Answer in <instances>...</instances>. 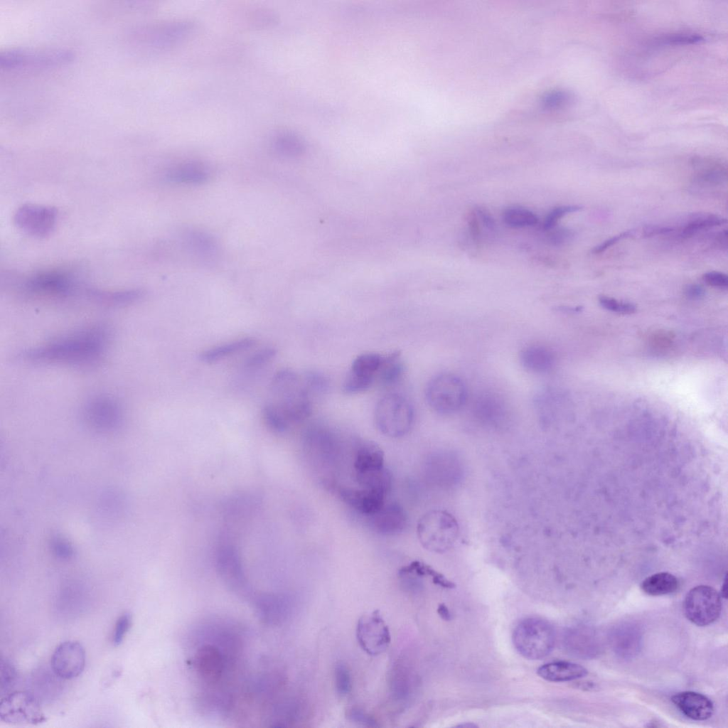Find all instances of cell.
Instances as JSON below:
<instances>
[{
    "label": "cell",
    "instance_id": "cell-19",
    "mask_svg": "<svg viewBox=\"0 0 728 728\" xmlns=\"http://www.w3.org/2000/svg\"><path fill=\"white\" fill-rule=\"evenodd\" d=\"M472 412L478 419L492 422L505 418L509 410L499 396L491 392H483L473 401Z\"/></svg>",
    "mask_w": 728,
    "mask_h": 728
},
{
    "label": "cell",
    "instance_id": "cell-26",
    "mask_svg": "<svg viewBox=\"0 0 728 728\" xmlns=\"http://www.w3.org/2000/svg\"><path fill=\"white\" fill-rule=\"evenodd\" d=\"M678 578L668 572H659L646 577L641 583V589L650 596H662L675 592L679 588Z\"/></svg>",
    "mask_w": 728,
    "mask_h": 728
},
{
    "label": "cell",
    "instance_id": "cell-15",
    "mask_svg": "<svg viewBox=\"0 0 728 728\" xmlns=\"http://www.w3.org/2000/svg\"><path fill=\"white\" fill-rule=\"evenodd\" d=\"M51 669L56 677L70 680L80 675L85 666V651L77 641H67L59 644L54 650Z\"/></svg>",
    "mask_w": 728,
    "mask_h": 728
},
{
    "label": "cell",
    "instance_id": "cell-38",
    "mask_svg": "<svg viewBox=\"0 0 728 728\" xmlns=\"http://www.w3.org/2000/svg\"><path fill=\"white\" fill-rule=\"evenodd\" d=\"M582 209L579 205H562L555 208L545 218L543 228L545 230H550L555 228L558 221L567 214L579 211Z\"/></svg>",
    "mask_w": 728,
    "mask_h": 728
},
{
    "label": "cell",
    "instance_id": "cell-8",
    "mask_svg": "<svg viewBox=\"0 0 728 728\" xmlns=\"http://www.w3.org/2000/svg\"><path fill=\"white\" fill-rule=\"evenodd\" d=\"M683 609L685 616L692 623L698 626H708L720 616L721 596L712 587H695L687 593Z\"/></svg>",
    "mask_w": 728,
    "mask_h": 728
},
{
    "label": "cell",
    "instance_id": "cell-10",
    "mask_svg": "<svg viewBox=\"0 0 728 728\" xmlns=\"http://www.w3.org/2000/svg\"><path fill=\"white\" fill-rule=\"evenodd\" d=\"M356 638L361 648L368 655H378L387 649L391 635L379 610L365 614L358 619Z\"/></svg>",
    "mask_w": 728,
    "mask_h": 728
},
{
    "label": "cell",
    "instance_id": "cell-17",
    "mask_svg": "<svg viewBox=\"0 0 728 728\" xmlns=\"http://www.w3.org/2000/svg\"><path fill=\"white\" fill-rule=\"evenodd\" d=\"M343 501L358 513L370 516L384 505L387 494L365 488H343L339 492Z\"/></svg>",
    "mask_w": 728,
    "mask_h": 728
},
{
    "label": "cell",
    "instance_id": "cell-29",
    "mask_svg": "<svg viewBox=\"0 0 728 728\" xmlns=\"http://www.w3.org/2000/svg\"><path fill=\"white\" fill-rule=\"evenodd\" d=\"M727 223V220L719 215L712 213H704L695 215L687 223L681 230L682 237H690L699 232Z\"/></svg>",
    "mask_w": 728,
    "mask_h": 728
},
{
    "label": "cell",
    "instance_id": "cell-46",
    "mask_svg": "<svg viewBox=\"0 0 728 728\" xmlns=\"http://www.w3.org/2000/svg\"><path fill=\"white\" fill-rule=\"evenodd\" d=\"M632 235H633V231L632 230H628V231H625L623 232H621V233H620V234H619L617 235L613 236V237H610L609 239L606 240L605 241H604L603 242H601L599 245L594 247L592 249V252L593 254H600V253L606 251L608 248L611 247V246H613L616 243H617L621 240L629 237L632 236Z\"/></svg>",
    "mask_w": 728,
    "mask_h": 728
},
{
    "label": "cell",
    "instance_id": "cell-5",
    "mask_svg": "<svg viewBox=\"0 0 728 728\" xmlns=\"http://www.w3.org/2000/svg\"><path fill=\"white\" fill-rule=\"evenodd\" d=\"M429 406L441 414H450L461 410L467 400V389L463 380L451 373L434 377L426 388Z\"/></svg>",
    "mask_w": 728,
    "mask_h": 728
},
{
    "label": "cell",
    "instance_id": "cell-23",
    "mask_svg": "<svg viewBox=\"0 0 728 728\" xmlns=\"http://www.w3.org/2000/svg\"><path fill=\"white\" fill-rule=\"evenodd\" d=\"M520 362L525 369L535 373L548 372L554 365L553 352L543 346L532 345L520 353Z\"/></svg>",
    "mask_w": 728,
    "mask_h": 728
},
{
    "label": "cell",
    "instance_id": "cell-39",
    "mask_svg": "<svg viewBox=\"0 0 728 728\" xmlns=\"http://www.w3.org/2000/svg\"><path fill=\"white\" fill-rule=\"evenodd\" d=\"M599 302L603 308L619 314H630L636 311V306L633 304L619 301L606 296H600Z\"/></svg>",
    "mask_w": 728,
    "mask_h": 728
},
{
    "label": "cell",
    "instance_id": "cell-4",
    "mask_svg": "<svg viewBox=\"0 0 728 728\" xmlns=\"http://www.w3.org/2000/svg\"><path fill=\"white\" fill-rule=\"evenodd\" d=\"M458 532L456 519L444 510H434L426 513L417 525V535L420 544L424 549L437 553L450 549L457 538Z\"/></svg>",
    "mask_w": 728,
    "mask_h": 728
},
{
    "label": "cell",
    "instance_id": "cell-49",
    "mask_svg": "<svg viewBox=\"0 0 728 728\" xmlns=\"http://www.w3.org/2000/svg\"><path fill=\"white\" fill-rule=\"evenodd\" d=\"M673 231V228L659 225H648L643 228L642 235L645 237H650L659 235H665Z\"/></svg>",
    "mask_w": 728,
    "mask_h": 728
},
{
    "label": "cell",
    "instance_id": "cell-13",
    "mask_svg": "<svg viewBox=\"0 0 728 728\" xmlns=\"http://www.w3.org/2000/svg\"><path fill=\"white\" fill-rule=\"evenodd\" d=\"M57 210L50 206L26 204L20 207L14 215L17 227L26 234L45 237L54 230Z\"/></svg>",
    "mask_w": 728,
    "mask_h": 728
},
{
    "label": "cell",
    "instance_id": "cell-16",
    "mask_svg": "<svg viewBox=\"0 0 728 728\" xmlns=\"http://www.w3.org/2000/svg\"><path fill=\"white\" fill-rule=\"evenodd\" d=\"M370 525L375 532L382 535H395L402 532L407 525V515L397 503L385 504L369 516Z\"/></svg>",
    "mask_w": 728,
    "mask_h": 728
},
{
    "label": "cell",
    "instance_id": "cell-11",
    "mask_svg": "<svg viewBox=\"0 0 728 728\" xmlns=\"http://www.w3.org/2000/svg\"><path fill=\"white\" fill-rule=\"evenodd\" d=\"M85 423L99 431L118 427L123 419V410L118 401L108 395H97L88 400L82 407Z\"/></svg>",
    "mask_w": 728,
    "mask_h": 728
},
{
    "label": "cell",
    "instance_id": "cell-1",
    "mask_svg": "<svg viewBox=\"0 0 728 728\" xmlns=\"http://www.w3.org/2000/svg\"><path fill=\"white\" fill-rule=\"evenodd\" d=\"M110 332L95 325L80 329L36 347L20 351L15 359L33 365L90 367L99 363L107 351Z\"/></svg>",
    "mask_w": 728,
    "mask_h": 728
},
{
    "label": "cell",
    "instance_id": "cell-41",
    "mask_svg": "<svg viewBox=\"0 0 728 728\" xmlns=\"http://www.w3.org/2000/svg\"><path fill=\"white\" fill-rule=\"evenodd\" d=\"M703 38L695 33H677L658 40L661 45H685L700 42Z\"/></svg>",
    "mask_w": 728,
    "mask_h": 728
},
{
    "label": "cell",
    "instance_id": "cell-42",
    "mask_svg": "<svg viewBox=\"0 0 728 728\" xmlns=\"http://www.w3.org/2000/svg\"><path fill=\"white\" fill-rule=\"evenodd\" d=\"M131 625L132 616L129 614L125 613L119 617L112 635V643L114 646H117L122 643Z\"/></svg>",
    "mask_w": 728,
    "mask_h": 728
},
{
    "label": "cell",
    "instance_id": "cell-9",
    "mask_svg": "<svg viewBox=\"0 0 728 728\" xmlns=\"http://www.w3.org/2000/svg\"><path fill=\"white\" fill-rule=\"evenodd\" d=\"M73 54L58 49H14L1 55V67L6 69L47 68L69 62Z\"/></svg>",
    "mask_w": 728,
    "mask_h": 728
},
{
    "label": "cell",
    "instance_id": "cell-44",
    "mask_svg": "<svg viewBox=\"0 0 728 728\" xmlns=\"http://www.w3.org/2000/svg\"><path fill=\"white\" fill-rule=\"evenodd\" d=\"M702 280L710 286L726 289L728 287V277L720 272L712 271L702 274Z\"/></svg>",
    "mask_w": 728,
    "mask_h": 728
},
{
    "label": "cell",
    "instance_id": "cell-21",
    "mask_svg": "<svg viewBox=\"0 0 728 728\" xmlns=\"http://www.w3.org/2000/svg\"><path fill=\"white\" fill-rule=\"evenodd\" d=\"M537 675L550 682H566L577 680L587 675L583 666L567 661L551 662L540 666Z\"/></svg>",
    "mask_w": 728,
    "mask_h": 728
},
{
    "label": "cell",
    "instance_id": "cell-22",
    "mask_svg": "<svg viewBox=\"0 0 728 728\" xmlns=\"http://www.w3.org/2000/svg\"><path fill=\"white\" fill-rule=\"evenodd\" d=\"M253 602L262 621L266 623H277L287 613V601L282 596L262 594L255 597Z\"/></svg>",
    "mask_w": 728,
    "mask_h": 728
},
{
    "label": "cell",
    "instance_id": "cell-53",
    "mask_svg": "<svg viewBox=\"0 0 728 728\" xmlns=\"http://www.w3.org/2000/svg\"><path fill=\"white\" fill-rule=\"evenodd\" d=\"M456 727H467V728H473V727H477V726H476V725L475 724H473L472 722H470V723H469V722H466V723H464V724H459V725H457Z\"/></svg>",
    "mask_w": 728,
    "mask_h": 728
},
{
    "label": "cell",
    "instance_id": "cell-20",
    "mask_svg": "<svg viewBox=\"0 0 728 728\" xmlns=\"http://www.w3.org/2000/svg\"><path fill=\"white\" fill-rule=\"evenodd\" d=\"M384 451L371 441H360L356 447L353 461L355 474L384 468Z\"/></svg>",
    "mask_w": 728,
    "mask_h": 728
},
{
    "label": "cell",
    "instance_id": "cell-31",
    "mask_svg": "<svg viewBox=\"0 0 728 728\" xmlns=\"http://www.w3.org/2000/svg\"><path fill=\"white\" fill-rule=\"evenodd\" d=\"M504 223L511 228H525L534 226L538 223L537 215L524 208L511 207L505 209L503 213Z\"/></svg>",
    "mask_w": 728,
    "mask_h": 728
},
{
    "label": "cell",
    "instance_id": "cell-12",
    "mask_svg": "<svg viewBox=\"0 0 728 728\" xmlns=\"http://www.w3.org/2000/svg\"><path fill=\"white\" fill-rule=\"evenodd\" d=\"M215 562L218 572L225 584L239 595L250 597L252 592L235 547L228 542L220 544L217 548Z\"/></svg>",
    "mask_w": 728,
    "mask_h": 728
},
{
    "label": "cell",
    "instance_id": "cell-52",
    "mask_svg": "<svg viewBox=\"0 0 728 728\" xmlns=\"http://www.w3.org/2000/svg\"><path fill=\"white\" fill-rule=\"evenodd\" d=\"M720 596H722L724 599L727 598V575L725 576L724 582H723L722 585L721 595Z\"/></svg>",
    "mask_w": 728,
    "mask_h": 728
},
{
    "label": "cell",
    "instance_id": "cell-3",
    "mask_svg": "<svg viewBox=\"0 0 728 728\" xmlns=\"http://www.w3.org/2000/svg\"><path fill=\"white\" fill-rule=\"evenodd\" d=\"M374 419L376 427L382 434L399 438L407 434L412 427L414 411L406 397L389 393L377 402Z\"/></svg>",
    "mask_w": 728,
    "mask_h": 728
},
{
    "label": "cell",
    "instance_id": "cell-43",
    "mask_svg": "<svg viewBox=\"0 0 728 728\" xmlns=\"http://www.w3.org/2000/svg\"><path fill=\"white\" fill-rule=\"evenodd\" d=\"M346 716L352 722L364 726L370 727L378 726L377 721L372 716L359 708L352 707L349 709L347 711Z\"/></svg>",
    "mask_w": 728,
    "mask_h": 728
},
{
    "label": "cell",
    "instance_id": "cell-35",
    "mask_svg": "<svg viewBox=\"0 0 728 728\" xmlns=\"http://www.w3.org/2000/svg\"><path fill=\"white\" fill-rule=\"evenodd\" d=\"M334 677L337 692L341 696L348 695L352 688L351 676L348 667L343 663L336 664Z\"/></svg>",
    "mask_w": 728,
    "mask_h": 728
},
{
    "label": "cell",
    "instance_id": "cell-47",
    "mask_svg": "<svg viewBox=\"0 0 728 728\" xmlns=\"http://www.w3.org/2000/svg\"><path fill=\"white\" fill-rule=\"evenodd\" d=\"M467 223L471 236L474 242H478L481 235L478 218L474 210L468 213Z\"/></svg>",
    "mask_w": 728,
    "mask_h": 728
},
{
    "label": "cell",
    "instance_id": "cell-25",
    "mask_svg": "<svg viewBox=\"0 0 728 728\" xmlns=\"http://www.w3.org/2000/svg\"><path fill=\"white\" fill-rule=\"evenodd\" d=\"M256 343L252 338H243L221 344L203 351L200 360L205 363H213L232 355L245 350Z\"/></svg>",
    "mask_w": 728,
    "mask_h": 728
},
{
    "label": "cell",
    "instance_id": "cell-50",
    "mask_svg": "<svg viewBox=\"0 0 728 728\" xmlns=\"http://www.w3.org/2000/svg\"><path fill=\"white\" fill-rule=\"evenodd\" d=\"M685 294L690 299H699L705 296V291L701 285L689 284L685 289Z\"/></svg>",
    "mask_w": 728,
    "mask_h": 728
},
{
    "label": "cell",
    "instance_id": "cell-51",
    "mask_svg": "<svg viewBox=\"0 0 728 728\" xmlns=\"http://www.w3.org/2000/svg\"><path fill=\"white\" fill-rule=\"evenodd\" d=\"M437 613L439 616L445 621H450L451 619V613L446 606L444 604H440L438 606Z\"/></svg>",
    "mask_w": 728,
    "mask_h": 728
},
{
    "label": "cell",
    "instance_id": "cell-24",
    "mask_svg": "<svg viewBox=\"0 0 728 728\" xmlns=\"http://www.w3.org/2000/svg\"><path fill=\"white\" fill-rule=\"evenodd\" d=\"M612 644L618 655L623 658H631L638 653L640 648V631L632 625L621 626L614 632Z\"/></svg>",
    "mask_w": 728,
    "mask_h": 728
},
{
    "label": "cell",
    "instance_id": "cell-27",
    "mask_svg": "<svg viewBox=\"0 0 728 728\" xmlns=\"http://www.w3.org/2000/svg\"><path fill=\"white\" fill-rule=\"evenodd\" d=\"M206 168L198 164L188 163L176 166L168 173V180L179 183H203L208 178Z\"/></svg>",
    "mask_w": 728,
    "mask_h": 728
},
{
    "label": "cell",
    "instance_id": "cell-28",
    "mask_svg": "<svg viewBox=\"0 0 728 728\" xmlns=\"http://www.w3.org/2000/svg\"><path fill=\"white\" fill-rule=\"evenodd\" d=\"M403 373L404 365L400 353L392 352L384 355L376 380L382 385H392L400 379Z\"/></svg>",
    "mask_w": 728,
    "mask_h": 728
},
{
    "label": "cell",
    "instance_id": "cell-14",
    "mask_svg": "<svg viewBox=\"0 0 728 728\" xmlns=\"http://www.w3.org/2000/svg\"><path fill=\"white\" fill-rule=\"evenodd\" d=\"M384 355L377 353H365L357 356L352 363L343 384L346 393H358L370 388L377 376Z\"/></svg>",
    "mask_w": 728,
    "mask_h": 728
},
{
    "label": "cell",
    "instance_id": "cell-48",
    "mask_svg": "<svg viewBox=\"0 0 728 728\" xmlns=\"http://www.w3.org/2000/svg\"><path fill=\"white\" fill-rule=\"evenodd\" d=\"M477 217L482 222V224L490 230H495L496 223L491 213L484 208L478 207L474 210Z\"/></svg>",
    "mask_w": 728,
    "mask_h": 728
},
{
    "label": "cell",
    "instance_id": "cell-33",
    "mask_svg": "<svg viewBox=\"0 0 728 728\" xmlns=\"http://www.w3.org/2000/svg\"><path fill=\"white\" fill-rule=\"evenodd\" d=\"M262 415L267 427L272 432L282 434L290 428L276 405H265L262 408Z\"/></svg>",
    "mask_w": 728,
    "mask_h": 728
},
{
    "label": "cell",
    "instance_id": "cell-2",
    "mask_svg": "<svg viewBox=\"0 0 728 728\" xmlns=\"http://www.w3.org/2000/svg\"><path fill=\"white\" fill-rule=\"evenodd\" d=\"M513 643L518 652L530 660L548 655L554 648L555 632L545 620L531 617L521 621L514 629Z\"/></svg>",
    "mask_w": 728,
    "mask_h": 728
},
{
    "label": "cell",
    "instance_id": "cell-45",
    "mask_svg": "<svg viewBox=\"0 0 728 728\" xmlns=\"http://www.w3.org/2000/svg\"><path fill=\"white\" fill-rule=\"evenodd\" d=\"M548 231L549 241L555 245L564 244L574 237L573 231L567 228H552Z\"/></svg>",
    "mask_w": 728,
    "mask_h": 728
},
{
    "label": "cell",
    "instance_id": "cell-7",
    "mask_svg": "<svg viewBox=\"0 0 728 728\" xmlns=\"http://www.w3.org/2000/svg\"><path fill=\"white\" fill-rule=\"evenodd\" d=\"M0 720L11 724H38L46 720L38 697L28 691H14L0 702Z\"/></svg>",
    "mask_w": 728,
    "mask_h": 728
},
{
    "label": "cell",
    "instance_id": "cell-6",
    "mask_svg": "<svg viewBox=\"0 0 728 728\" xmlns=\"http://www.w3.org/2000/svg\"><path fill=\"white\" fill-rule=\"evenodd\" d=\"M16 289L28 296L67 298L77 294V284L65 271L47 270L17 280Z\"/></svg>",
    "mask_w": 728,
    "mask_h": 728
},
{
    "label": "cell",
    "instance_id": "cell-34",
    "mask_svg": "<svg viewBox=\"0 0 728 728\" xmlns=\"http://www.w3.org/2000/svg\"><path fill=\"white\" fill-rule=\"evenodd\" d=\"M17 670L7 658H1L0 662V690L1 695H7L16 684Z\"/></svg>",
    "mask_w": 728,
    "mask_h": 728
},
{
    "label": "cell",
    "instance_id": "cell-18",
    "mask_svg": "<svg viewBox=\"0 0 728 728\" xmlns=\"http://www.w3.org/2000/svg\"><path fill=\"white\" fill-rule=\"evenodd\" d=\"M671 701L684 715L693 720H706L714 713L712 702L699 692H680L673 695Z\"/></svg>",
    "mask_w": 728,
    "mask_h": 728
},
{
    "label": "cell",
    "instance_id": "cell-30",
    "mask_svg": "<svg viewBox=\"0 0 728 728\" xmlns=\"http://www.w3.org/2000/svg\"><path fill=\"white\" fill-rule=\"evenodd\" d=\"M410 574L418 577L429 576L432 578L434 584L445 588L451 589L455 587L454 583L446 579L441 574L435 571L430 566L418 560L412 562L409 564L400 568L398 571L399 576Z\"/></svg>",
    "mask_w": 728,
    "mask_h": 728
},
{
    "label": "cell",
    "instance_id": "cell-37",
    "mask_svg": "<svg viewBox=\"0 0 728 728\" xmlns=\"http://www.w3.org/2000/svg\"><path fill=\"white\" fill-rule=\"evenodd\" d=\"M277 354V350L272 347L262 348L249 356L245 361L246 368H258L268 363Z\"/></svg>",
    "mask_w": 728,
    "mask_h": 728
},
{
    "label": "cell",
    "instance_id": "cell-36",
    "mask_svg": "<svg viewBox=\"0 0 728 728\" xmlns=\"http://www.w3.org/2000/svg\"><path fill=\"white\" fill-rule=\"evenodd\" d=\"M697 180L703 185H722L727 181V172L722 167L712 166L699 173Z\"/></svg>",
    "mask_w": 728,
    "mask_h": 728
},
{
    "label": "cell",
    "instance_id": "cell-32",
    "mask_svg": "<svg viewBox=\"0 0 728 728\" xmlns=\"http://www.w3.org/2000/svg\"><path fill=\"white\" fill-rule=\"evenodd\" d=\"M185 240L190 248L200 254H211L216 251L214 238L203 232L191 230L186 232Z\"/></svg>",
    "mask_w": 728,
    "mask_h": 728
},
{
    "label": "cell",
    "instance_id": "cell-40",
    "mask_svg": "<svg viewBox=\"0 0 728 728\" xmlns=\"http://www.w3.org/2000/svg\"><path fill=\"white\" fill-rule=\"evenodd\" d=\"M303 379L311 394L325 392L328 386L326 377L317 372H308Z\"/></svg>",
    "mask_w": 728,
    "mask_h": 728
}]
</instances>
